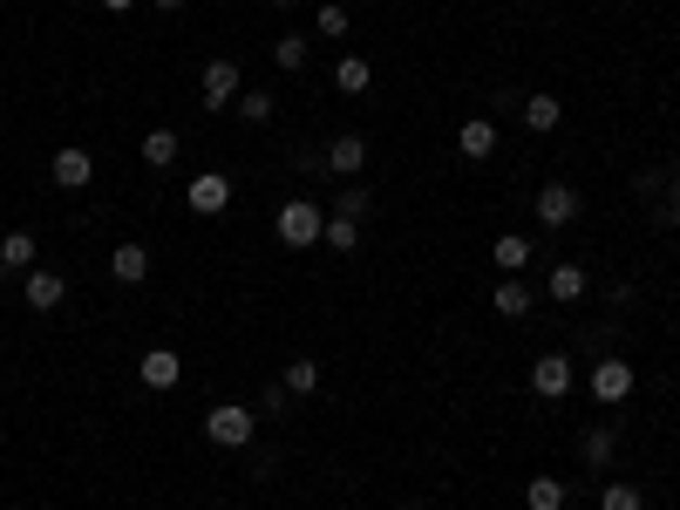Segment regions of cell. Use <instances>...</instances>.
Listing matches in <instances>:
<instances>
[{"mask_svg":"<svg viewBox=\"0 0 680 510\" xmlns=\"http://www.w3.org/2000/svg\"><path fill=\"white\" fill-rule=\"evenodd\" d=\"M252 436H259V416L239 408V401H218L211 416H205V443H218V449H245Z\"/></svg>","mask_w":680,"mask_h":510,"instance_id":"cell-2","label":"cell"},{"mask_svg":"<svg viewBox=\"0 0 680 510\" xmlns=\"http://www.w3.org/2000/svg\"><path fill=\"white\" fill-rule=\"evenodd\" d=\"M150 8H157V14H178V8H184V0H150Z\"/></svg>","mask_w":680,"mask_h":510,"instance_id":"cell-31","label":"cell"},{"mask_svg":"<svg viewBox=\"0 0 680 510\" xmlns=\"http://www.w3.org/2000/svg\"><path fill=\"white\" fill-rule=\"evenodd\" d=\"M653 225H660V232H667V225H680V177H667V197L653 204Z\"/></svg>","mask_w":680,"mask_h":510,"instance_id":"cell-30","label":"cell"},{"mask_svg":"<svg viewBox=\"0 0 680 510\" xmlns=\"http://www.w3.org/2000/svg\"><path fill=\"white\" fill-rule=\"evenodd\" d=\"M272 110H280V95H272V89H245L239 95V116L245 123H272Z\"/></svg>","mask_w":680,"mask_h":510,"instance_id":"cell-26","label":"cell"},{"mask_svg":"<svg viewBox=\"0 0 680 510\" xmlns=\"http://www.w3.org/2000/svg\"><path fill=\"white\" fill-rule=\"evenodd\" d=\"M531 395H544V401L572 395V361H565V354H538V361H531Z\"/></svg>","mask_w":680,"mask_h":510,"instance_id":"cell-7","label":"cell"},{"mask_svg":"<svg viewBox=\"0 0 680 510\" xmlns=\"http://www.w3.org/2000/svg\"><path fill=\"white\" fill-rule=\"evenodd\" d=\"M368 212H374V191L368 184H347L341 191V218H368Z\"/></svg>","mask_w":680,"mask_h":510,"instance_id":"cell-29","label":"cell"},{"mask_svg":"<svg viewBox=\"0 0 680 510\" xmlns=\"http://www.w3.org/2000/svg\"><path fill=\"white\" fill-rule=\"evenodd\" d=\"M368 82H374V62H361V55H341V62H334V89H341V95H361Z\"/></svg>","mask_w":680,"mask_h":510,"instance_id":"cell-20","label":"cell"},{"mask_svg":"<svg viewBox=\"0 0 680 510\" xmlns=\"http://www.w3.org/2000/svg\"><path fill=\"white\" fill-rule=\"evenodd\" d=\"M490 259H497L503 272H524V266H531V239H524V232H497Z\"/></svg>","mask_w":680,"mask_h":510,"instance_id":"cell-19","label":"cell"},{"mask_svg":"<svg viewBox=\"0 0 680 510\" xmlns=\"http://www.w3.org/2000/svg\"><path fill=\"white\" fill-rule=\"evenodd\" d=\"M559 123H565V102L559 95H524V130H531V137H551Z\"/></svg>","mask_w":680,"mask_h":510,"instance_id":"cell-15","label":"cell"},{"mask_svg":"<svg viewBox=\"0 0 680 510\" xmlns=\"http://www.w3.org/2000/svg\"><path fill=\"white\" fill-rule=\"evenodd\" d=\"M184 204H191L197 218H218L224 204H232V177H224V170H197L191 191H184Z\"/></svg>","mask_w":680,"mask_h":510,"instance_id":"cell-5","label":"cell"},{"mask_svg":"<svg viewBox=\"0 0 680 510\" xmlns=\"http://www.w3.org/2000/svg\"><path fill=\"white\" fill-rule=\"evenodd\" d=\"M457 150H463V157H470V164H484V157H497V123H490V116H470V123H463V130H457Z\"/></svg>","mask_w":680,"mask_h":510,"instance_id":"cell-11","label":"cell"},{"mask_svg":"<svg viewBox=\"0 0 680 510\" xmlns=\"http://www.w3.org/2000/svg\"><path fill=\"white\" fill-rule=\"evenodd\" d=\"M307 55H313V48H307V35H280V41H272V62H280L286 75H299V68H307Z\"/></svg>","mask_w":680,"mask_h":510,"instance_id":"cell-24","label":"cell"},{"mask_svg":"<svg viewBox=\"0 0 680 510\" xmlns=\"http://www.w3.org/2000/svg\"><path fill=\"white\" fill-rule=\"evenodd\" d=\"M21 299H28L35 314H55V306L68 299V279H62V272H28V286H21Z\"/></svg>","mask_w":680,"mask_h":510,"instance_id":"cell-13","label":"cell"},{"mask_svg":"<svg viewBox=\"0 0 680 510\" xmlns=\"http://www.w3.org/2000/svg\"><path fill=\"white\" fill-rule=\"evenodd\" d=\"M245 95V75H239V62L232 55H218V62H205V75H197V102L218 116V110H232V102Z\"/></svg>","mask_w":680,"mask_h":510,"instance_id":"cell-3","label":"cell"},{"mask_svg":"<svg viewBox=\"0 0 680 510\" xmlns=\"http://www.w3.org/2000/svg\"><path fill=\"white\" fill-rule=\"evenodd\" d=\"M586 286H592L586 266H572V259H559V266H551V279H544V293L559 299V306H578V299H586Z\"/></svg>","mask_w":680,"mask_h":510,"instance_id":"cell-12","label":"cell"},{"mask_svg":"<svg viewBox=\"0 0 680 510\" xmlns=\"http://www.w3.org/2000/svg\"><path fill=\"white\" fill-rule=\"evenodd\" d=\"M599 510H646V497H640V483H606V490H599Z\"/></svg>","mask_w":680,"mask_h":510,"instance_id":"cell-25","label":"cell"},{"mask_svg":"<svg viewBox=\"0 0 680 510\" xmlns=\"http://www.w3.org/2000/svg\"><path fill=\"white\" fill-rule=\"evenodd\" d=\"M578 449H586V463H592V470H606V463H613V449H619V429H613V422H592Z\"/></svg>","mask_w":680,"mask_h":510,"instance_id":"cell-18","label":"cell"},{"mask_svg":"<svg viewBox=\"0 0 680 510\" xmlns=\"http://www.w3.org/2000/svg\"><path fill=\"white\" fill-rule=\"evenodd\" d=\"M313 28H320L326 41H347V8H341V0H326V8L313 14Z\"/></svg>","mask_w":680,"mask_h":510,"instance_id":"cell-28","label":"cell"},{"mask_svg":"<svg viewBox=\"0 0 680 510\" xmlns=\"http://www.w3.org/2000/svg\"><path fill=\"white\" fill-rule=\"evenodd\" d=\"M272 232H280V245H286V252H307V245H320V232H326V212H320L313 197H293V204H280Z\"/></svg>","mask_w":680,"mask_h":510,"instance_id":"cell-1","label":"cell"},{"mask_svg":"<svg viewBox=\"0 0 680 510\" xmlns=\"http://www.w3.org/2000/svg\"><path fill=\"white\" fill-rule=\"evenodd\" d=\"M565 483L559 476H531V483H524V503H531V510H565Z\"/></svg>","mask_w":680,"mask_h":510,"instance_id":"cell-23","label":"cell"},{"mask_svg":"<svg viewBox=\"0 0 680 510\" xmlns=\"http://www.w3.org/2000/svg\"><path fill=\"white\" fill-rule=\"evenodd\" d=\"M266 8H293V0H266Z\"/></svg>","mask_w":680,"mask_h":510,"instance_id":"cell-33","label":"cell"},{"mask_svg":"<svg viewBox=\"0 0 680 510\" xmlns=\"http://www.w3.org/2000/svg\"><path fill=\"white\" fill-rule=\"evenodd\" d=\"M320 245H326V252H341V259H347V252L361 245V218H341V212H334V218H326V232H320Z\"/></svg>","mask_w":680,"mask_h":510,"instance_id":"cell-21","label":"cell"},{"mask_svg":"<svg viewBox=\"0 0 680 510\" xmlns=\"http://www.w3.org/2000/svg\"><path fill=\"white\" fill-rule=\"evenodd\" d=\"M326 170H334V177H361L368 170V143L361 137H334V143H326Z\"/></svg>","mask_w":680,"mask_h":510,"instance_id":"cell-14","label":"cell"},{"mask_svg":"<svg viewBox=\"0 0 680 510\" xmlns=\"http://www.w3.org/2000/svg\"><path fill=\"white\" fill-rule=\"evenodd\" d=\"M35 266V232H8L0 239V272H28Z\"/></svg>","mask_w":680,"mask_h":510,"instance_id":"cell-22","label":"cell"},{"mask_svg":"<svg viewBox=\"0 0 680 510\" xmlns=\"http://www.w3.org/2000/svg\"><path fill=\"white\" fill-rule=\"evenodd\" d=\"M531 212H538V225H551V232H559V225L578 218V191H572V184H544Z\"/></svg>","mask_w":680,"mask_h":510,"instance_id":"cell-9","label":"cell"},{"mask_svg":"<svg viewBox=\"0 0 680 510\" xmlns=\"http://www.w3.org/2000/svg\"><path fill=\"white\" fill-rule=\"evenodd\" d=\"M178 150H184V143H178V130H150V137L137 143V157H143L150 170H170V164H178Z\"/></svg>","mask_w":680,"mask_h":510,"instance_id":"cell-17","label":"cell"},{"mask_svg":"<svg viewBox=\"0 0 680 510\" xmlns=\"http://www.w3.org/2000/svg\"><path fill=\"white\" fill-rule=\"evenodd\" d=\"M137 381H143V388H178V381H184V361H178V347H150L143 354V361H137Z\"/></svg>","mask_w":680,"mask_h":510,"instance_id":"cell-8","label":"cell"},{"mask_svg":"<svg viewBox=\"0 0 680 510\" xmlns=\"http://www.w3.org/2000/svg\"><path fill=\"white\" fill-rule=\"evenodd\" d=\"M280 388H286V395H313V388H320V361H293Z\"/></svg>","mask_w":680,"mask_h":510,"instance_id":"cell-27","label":"cell"},{"mask_svg":"<svg viewBox=\"0 0 680 510\" xmlns=\"http://www.w3.org/2000/svg\"><path fill=\"white\" fill-rule=\"evenodd\" d=\"M103 8H110V14H130V8H137V0H103Z\"/></svg>","mask_w":680,"mask_h":510,"instance_id":"cell-32","label":"cell"},{"mask_svg":"<svg viewBox=\"0 0 680 510\" xmlns=\"http://www.w3.org/2000/svg\"><path fill=\"white\" fill-rule=\"evenodd\" d=\"M110 279H116V286H143V279H150V252H143L137 239H123V245L110 252Z\"/></svg>","mask_w":680,"mask_h":510,"instance_id":"cell-10","label":"cell"},{"mask_svg":"<svg viewBox=\"0 0 680 510\" xmlns=\"http://www.w3.org/2000/svg\"><path fill=\"white\" fill-rule=\"evenodd\" d=\"M48 177H55V191H89L95 184V157L89 150H55V157H48Z\"/></svg>","mask_w":680,"mask_h":510,"instance_id":"cell-6","label":"cell"},{"mask_svg":"<svg viewBox=\"0 0 680 510\" xmlns=\"http://www.w3.org/2000/svg\"><path fill=\"white\" fill-rule=\"evenodd\" d=\"M490 306H497L503 320H524V314H531V286H524L517 272H503V279H497V293H490Z\"/></svg>","mask_w":680,"mask_h":510,"instance_id":"cell-16","label":"cell"},{"mask_svg":"<svg viewBox=\"0 0 680 510\" xmlns=\"http://www.w3.org/2000/svg\"><path fill=\"white\" fill-rule=\"evenodd\" d=\"M633 361H619V354H606V361H599L592 374H586V388H592V401H606V408H619L626 395H633Z\"/></svg>","mask_w":680,"mask_h":510,"instance_id":"cell-4","label":"cell"}]
</instances>
